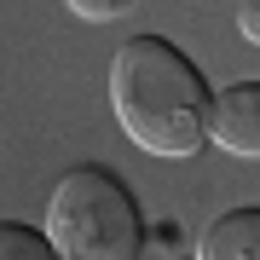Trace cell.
Instances as JSON below:
<instances>
[{
	"mask_svg": "<svg viewBox=\"0 0 260 260\" xmlns=\"http://www.w3.org/2000/svg\"><path fill=\"white\" fill-rule=\"evenodd\" d=\"M145 243L162 249V254H174L179 243H185V225H179V220H156V225H145Z\"/></svg>",
	"mask_w": 260,
	"mask_h": 260,
	"instance_id": "7",
	"label": "cell"
},
{
	"mask_svg": "<svg viewBox=\"0 0 260 260\" xmlns=\"http://www.w3.org/2000/svg\"><path fill=\"white\" fill-rule=\"evenodd\" d=\"M208 145L232 150V156H260V81H232L214 93Z\"/></svg>",
	"mask_w": 260,
	"mask_h": 260,
	"instance_id": "3",
	"label": "cell"
},
{
	"mask_svg": "<svg viewBox=\"0 0 260 260\" xmlns=\"http://www.w3.org/2000/svg\"><path fill=\"white\" fill-rule=\"evenodd\" d=\"M110 110L139 150L179 162L208 145L214 87L203 64L168 35H133L110 58Z\"/></svg>",
	"mask_w": 260,
	"mask_h": 260,
	"instance_id": "1",
	"label": "cell"
},
{
	"mask_svg": "<svg viewBox=\"0 0 260 260\" xmlns=\"http://www.w3.org/2000/svg\"><path fill=\"white\" fill-rule=\"evenodd\" d=\"M197 260H260V203L225 208L220 220L203 225Z\"/></svg>",
	"mask_w": 260,
	"mask_h": 260,
	"instance_id": "4",
	"label": "cell"
},
{
	"mask_svg": "<svg viewBox=\"0 0 260 260\" xmlns=\"http://www.w3.org/2000/svg\"><path fill=\"white\" fill-rule=\"evenodd\" d=\"M47 237L64 260H139L145 208L110 162H75L47 197Z\"/></svg>",
	"mask_w": 260,
	"mask_h": 260,
	"instance_id": "2",
	"label": "cell"
},
{
	"mask_svg": "<svg viewBox=\"0 0 260 260\" xmlns=\"http://www.w3.org/2000/svg\"><path fill=\"white\" fill-rule=\"evenodd\" d=\"M237 29H243V41H254V47H260V0H243Z\"/></svg>",
	"mask_w": 260,
	"mask_h": 260,
	"instance_id": "8",
	"label": "cell"
},
{
	"mask_svg": "<svg viewBox=\"0 0 260 260\" xmlns=\"http://www.w3.org/2000/svg\"><path fill=\"white\" fill-rule=\"evenodd\" d=\"M64 6L75 18H87V23H110V18H127L139 0H64Z\"/></svg>",
	"mask_w": 260,
	"mask_h": 260,
	"instance_id": "6",
	"label": "cell"
},
{
	"mask_svg": "<svg viewBox=\"0 0 260 260\" xmlns=\"http://www.w3.org/2000/svg\"><path fill=\"white\" fill-rule=\"evenodd\" d=\"M168 260H197V254H168Z\"/></svg>",
	"mask_w": 260,
	"mask_h": 260,
	"instance_id": "9",
	"label": "cell"
},
{
	"mask_svg": "<svg viewBox=\"0 0 260 260\" xmlns=\"http://www.w3.org/2000/svg\"><path fill=\"white\" fill-rule=\"evenodd\" d=\"M0 260H64L52 249L47 225H23V220H0Z\"/></svg>",
	"mask_w": 260,
	"mask_h": 260,
	"instance_id": "5",
	"label": "cell"
}]
</instances>
